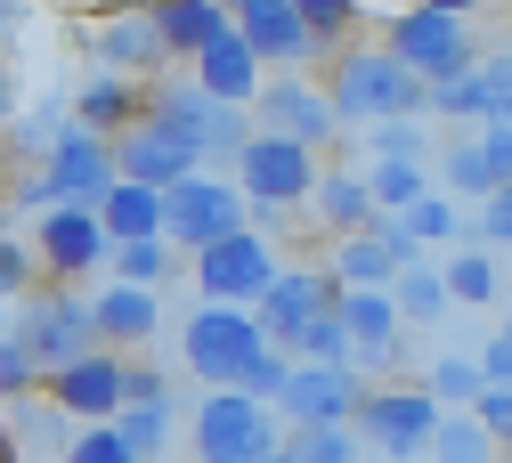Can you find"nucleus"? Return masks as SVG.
Wrapping results in <instances>:
<instances>
[{
	"label": "nucleus",
	"instance_id": "obj_2",
	"mask_svg": "<svg viewBox=\"0 0 512 463\" xmlns=\"http://www.w3.org/2000/svg\"><path fill=\"white\" fill-rule=\"evenodd\" d=\"M179 350H187V374H196L204 390H244V374L261 366V350H277V342H269L261 309H228V301H204L196 317H187Z\"/></svg>",
	"mask_w": 512,
	"mask_h": 463
},
{
	"label": "nucleus",
	"instance_id": "obj_28",
	"mask_svg": "<svg viewBox=\"0 0 512 463\" xmlns=\"http://www.w3.org/2000/svg\"><path fill=\"white\" fill-rule=\"evenodd\" d=\"M447 301H464V309H488L496 293H504V277H496V260L480 252V244H464V252H447Z\"/></svg>",
	"mask_w": 512,
	"mask_h": 463
},
{
	"label": "nucleus",
	"instance_id": "obj_31",
	"mask_svg": "<svg viewBox=\"0 0 512 463\" xmlns=\"http://www.w3.org/2000/svg\"><path fill=\"white\" fill-rule=\"evenodd\" d=\"M366 179H374V204H382V220H407V212L423 204V195H431L423 163H374Z\"/></svg>",
	"mask_w": 512,
	"mask_h": 463
},
{
	"label": "nucleus",
	"instance_id": "obj_58",
	"mask_svg": "<svg viewBox=\"0 0 512 463\" xmlns=\"http://www.w3.org/2000/svg\"><path fill=\"white\" fill-rule=\"evenodd\" d=\"M504 334H512V317H504Z\"/></svg>",
	"mask_w": 512,
	"mask_h": 463
},
{
	"label": "nucleus",
	"instance_id": "obj_54",
	"mask_svg": "<svg viewBox=\"0 0 512 463\" xmlns=\"http://www.w3.org/2000/svg\"><path fill=\"white\" fill-rule=\"evenodd\" d=\"M423 9H447V17H472L480 0H423Z\"/></svg>",
	"mask_w": 512,
	"mask_h": 463
},
{
	"label": "nucleus",
	"instance_id": "obj_19",
	"mask_svg": "<svg viewBox=\"0 0 512 463\" xmlns=\"http://www.w3.org/2000/svg\"><path fill=\"white\" fill-rule=\"evenodd\" d=\"M90 57H98V74H155V65L171 57L163 49V25H155V9H131V17H106L98 33H90Z\"/></svg>",
	"mask_w": 512,
	"mask_h": 463
},
{
	"label": "nucleus",
	"instance_id": "obj_15",
	"mask_svg": "<svg viewBox=\"0 0 512 463\" xmlns=\"http://www.w3.org/2000/svg\"><path fill=\"white\" fill-rule=\"evenodd\" d=\"M334 285H342L334 269H285V277L261 293V325H269V342H277V350H293V342L309 334V325L342 301Z\"/></svg>",
	"mask_w": 512,
	"mask_h": 463
},
{
	"label": "nucleus",
	"instance_id": "obj_21",
	"mask_svg": "<svg viewBox=\"0 0 512 463\" xmlns=\"http://www.w3.org/2000/svg\"><path fill=\"white\" fill-rule=\"evenodd\" d=\"M90 325H98V342L106 350H131V342H155L163 334V301L147 285H106L90 301Z\"/></svg>",
	"mask_w": 512,
	"mask_h": 463
},
{
	"label": "nucleus",
	"instance_id": "obj_39",
	"mask_svg": "<svg viewBox=\"0 0 512 463\" xmlns=\"http://www.w3.org/2000/svg\"><path fill=\"white\" fill-rule=\"evenodd\" d=\"M366 147H374V163H423L431 130H423V122H374V130H366Z\"/></svg>",
	"mask_w": 512,
	"mask_h": 463
},
{
	"label": "nucleus",
	"instance_id": "obj_13",
	"mask_svg": "<svg viewBox=\"0 0 512 463\" xmlns=\"http://www.w3.org/2000/svg\"><path fill=\"white\" fill-rule=\"evenodd\" d=\"M228 25L252 41L261 65H277V74H301V65L317 57V33L301 25L293 0H228Z\"/></svg>",
	"mask_w": 512,
	"mask_h": 463
},
{
	"label": "nucleus",
	"instance_id": "obj_27",
	"mask_svg": "<svg viewBox=\"0 0 512 463\" xmlns=\"http://www.w3.org/2000/svg\"><path fill=\"white\" fill-rule=\"evenodd\" d=\"M74 130H82V122H74V106H57V98H41V106H25V114H17V130H9V139H17V147H25L33 163H49L57 147L74 139Z\"/></svg>",
	"mask_w": 512,
	"mask_h": 463
},
{
	"label": "nucleus",
	"instance_id": "obj_44",
	"mask_svg": "<svg viewBox=\"0 0 512 463\" xmlns=\"http://www.w3.org/2000/svg\"><path fill=\"white\" fill-rule=\"evenodd\" d=\"M49 374H41V358L9 334V342H0V399H25V390H41Z\"/></svg>",
	"mask_w": 512,
	"mask_h": 463
},
{
	"label": "nucleus",
	"instance_id": "obj_23",
	"mask_svg": "<svg viewBox=\"0 0 512 463\" xmlns=\"http://www.w3.org/2000/svg\"><path fill=\"white\" fill-rule=\"evenodd\" d=\"M49 179L66 187V204H106V187L122 179V171H114V139H90V130H74V139L49 155Z\"/></svg>",
	"mask_w": 512,
	"mask_h": 463
},
{
	"label": "nucleus",
	"instance_id": "obj_9",
	"mask_svg": "<svg viewBox=\"0 0 512 463\" xmlns=\"http://www.w3.org/2000/svg\"><path fill=\"white\" fill-rule=\"evenodd\" d=\"M277 277H285V260L269 252L261 228H244V236L196 252V285H204V301H228V309H261V293H269Z\"/></svg>",
	"mask_w": 512,
	"mask_h": 463
},
{
	"label": "nucleus",
	"instance_id": "obj_34",
	"mask_svg": "<svg viewBox=\"0 0 512 463\" xmlns=\"http://www.w3.org/2000/svg\"><path fill=\"white\" fill-rule=\"evenodd\" d=\"M431 463H496V439L480 431V415H447L431 439Z\"/></svg>",
	"mask_w": 512,
	"mask_h": 463
},
{
	"label": "nucleus",
	"instance_id": "obj_7",
	"mask_svg": "<svg viewBox=\"0 0 512 463\" xmlns=\"http://www.w3.org/2000/svg\"><path fill=\"white\" fill-rule=\"evenodd\" d=\"M17 342L41 358V374H66V366H82L90 350H106L98 325H90V301L66 293V285H49V293H33V301L17 309ZM41 390H49V382H41Z\"/></svg>",
	"mask_w": 512,
	"mask_h": 463
},
{
	"label": "nucleus",
	"instance_id": "obj_52",
	"mask_svg": "<svg viewBox=\"0 0 512 463\" xmlns=\"http://www.w3.org/2000/svg\"><path fill=\"white\" fill-rule=\"evenodd\" d=\"M17 114H25L17 106V82H9V65H0V130H17Z\"/></svg>",
	"mask_w": 512,
	"mask_h": 463
},
{
	"label": "nucleus",
	"instance_id": "obj_17",
	"mask_svg": "<svg viewBox=\"0 0 512 463\" xmlns=\"http://www.w3.org/2000/svg\"><path fill=\"white\" fill-rule=\"evenodd\" d=\"M49 407L66 423H114L122 415V350H90L82 366L49 374Z\"/></svg>",
	"mask_w": 512,
	"mask_h": 463
},
{
	"label": "nucleus",
	"instance_id": "obj_55",
	"mask_svg": "<svg viewBox=\"0 0 512 463\" xmlns=\"http://www.w3.org/2000/svg\"><path fill=\"white\" fill-rule=\"evenodd\" d=\"M9 334H17V317H9V301H0V342H9Z\"/></svg>",
	"mask_w": 512,
	"mask_h": 463
},
{
	"label": "nucleus",
	"instance_id": "obj_18",
	"mask_svg": "<svg viewBox=\"0 0 512 463\" xmlns=\"http://www.w3.org/2000/svg\"><path fill=\"white\" fill-rule=\"evenodd\" d=\"M187 74H196V82H204L212 98H228V106H244V114L261 106V90H269V65L252 57V41H244L236 25H228V33H220V41H212V49L196 57V65H187Z\"/></svg>",
	"mask_w": 512,
	"mask_h": 463
},
{
	"label": "nucleus",
	"instance_id": "obj_49",
	"mask_svg": "<svg viewBox=\"0 0 512 463\" xmlns=\"http://www.w3.org/2000/svg\"><path fill=\"white\" fill-rule=\"evenodd\" d=\"M17 204L25 212H57V204H66V187L49 179V163H33V179H17Z\"/></svg>",
	"mask_w": 512,
	"mask_h": 463
},
{
	"label": "nucleus",
	"instance_id": "obj_29",
	"mask_svg": "<svg viewBox=\"0 0 512 463\" xmlns=\"http://www.w3.org/2000/svg\"><path fill=\"white\" fill-rule=\"evenodd\" d=\"M391 301H399V317H407V325H439L447 309H456V301H447V277L431 269V260H423V269H399Z\"/></svg>",
	"mask_w": 512,
	"mask_h": 463
},
{
	"label": "nucleus",
	"instance_id": "obj_14",
	"mask_svg": "<svg viewBox=\"0 0 512 463\" xmlns=\"http://www.w3.org/2000/svg\"><path fill=\"white\" fill-rule=\"evenodd\" d=\"M261 130H277V139H301V147H326L334 130H342V114H334V98H326V82H301V74H269V90H261Z\"/></svg>",
	"mask_w": 512,
	"mask_h": 463
},
{
	"label": "nucleus",
	"instance_id": "obj_25",
	"mask_svg": "<svg viewBox=\"0 0 512 463\" xmlns=\"http://www.w3.org/2000/svg\"><path fill=\"white\" fill-rule=\"evenodd\" d=\"M106 236L114 244H139V236H163V187H139V179H114L106 204H98Z\"/></svg>",
	"mask_w": 512,
	"mask_h": 463
},
{
	"label": "nucleus",
	"instance_id": "obj_57",
	"mask_svg": "<svg viewBox=\"0 0 512 463\" xmlns=\"http://www.w3.org/2000/svg\"><path fill=\"white\" fill-rule=\"evenodd\" d=\"M391 463H431V455H391Z\"/></svg>",
	"mask_w": 512,
	"mask_h": 463
},
{
	"label": "nucleus",
	"instance_id": "obj_30",
	"mask_svg": "<svg viewBox=\"0 0 512 463\" xmlns=\"http://www.w3.org/2000/svg\"><path fill=\"white\" fill-rule=\"evenodd\" d=\"M171 260H179V244L171 236H139V244H114V285H163L171 277Z\"/></svg>",
	"mask_w": 512,
	"mask_h": 463
},
{
	"label": "nucleus",
	"instance_id": "obj_40",
	"mask_svg": "<svg viewBox=\"0 0 512 463\" xmlns=\"http://www.w3.org/2000/svg\"><path fill=\"white\" fill-rule=\"evenodd\" d=\"M57 463H139V455H131V439H122L114 423H82V439H66Z\"/></svg>",
	"mask_w": 512,
	"mask_h": 463
},
{
	"label": "nucleus",
	"instance_id": "obj_8",
	"mask_svg": "<svg viewBox=\"0 0 512 463\" xmlns=\"http://www.w3.org/2000/svg\"><path fill=\"white\" fill-rule=\"evenodd\" d=\"M317 179H326L317 147L277 139V130H252V139H244V155H236V187L252 195V204H277V212L309 204V195H317Z\"/></svg>",
	"mask_w": 512,
	"mask_h": 463
},
{
	"label": "nucleus",
	"instance_id": "obj_42",
	"mask_svg": "<svg viewBox=\"0 0 512 463\" xmlns=\"http://www.w3.org/2000/svg\"><path fill=\"white\" fill-rule=\"evenodd\" d=\"M431 114H447V122H480V130H488V90H480V74L431 90Z\"/></svg>",
	"mask_w": 512,
	"mask_h": 463
},
{
	"label": "nucleus",
	"instance_id": "obj_48",
	"mask_svg": "<svg viewBox=\"0 0 512 463\" xmlns=\"http://www.w3.org/2000/svg\"><path fill=\"white\" fill-rule=\"evenodd\" d=\"M472 415H480V431H488L496 447H512V390H480Z\"/></svg>",
	"mask_w": 512,
	"mask_h": 463
},
{
	"label": "nucleus",
	"instance_id": "obj_10",
	"mask_svg": "<svg viewBox=\"0 0 512 463\" xmlns=\"http://www.w3.org/2000/svg\"><path fill=\"white\" fill-rule=\"evenodd\" d=\"M33 252H41V277L49 285H74V277L98 269V260H114V236H106L98 204H57V212H41Z\"/></svg>",
	"mask_w": 512,
	"mask_h": 463
},
{
	"label": "nucleus",
	"instance_id": "obj_46",
	"mask_svg": "<svg viewBox=\"0 0 512 463\" xmlns=\"http://www.w3.org/2000/svg\"><path fill=\"white\" fill-rule=\"evenodd\" d=\"M480 90H488V122H512V49L480 57Z\"/></svg>",
	"mask_w": 512,
	"mask_h": 463
},
{
	"label": "nucleus",
	"instance_id": "obj_4",
	"mask_svg": "<svg viewBox=\"0 0 512 463\" xmlns=\"http://www.w3.org/2000/svg\"><path fill=\"white\" fill-rule=\"evenodd\" d=\"M382 49H391L415 82H431V90H447V82H464V74H480V57L488 49H472V17H447V9H399L391 25H382Z\"/></svg>",
	"mask_w": 512,
	"mask_h": 463
},
{
	"label": "nucleus",
	"instance_id": "obj_12",
	"mask_svg": "<svg viewBox=\"0 0 512 463\" xmlns=\"http://www.w3.org/2000/svg\"><path fill=\"white\" fill-rule=\"evenodd\" d=\"M358 407H366V374H358V366H293L285 399H277V415H285L293 431L358 423Z\"/></svg>",
	"mask_w": 512,
	"mask_h": 463
},
{
	"label": "nucleus",
	"instance_id": "obj_51",
	"mask_svg": "<svg viewBox=\"0 0 512 463\" xmlns=\"http://www.w3.org/2000/svg\"><path fill=\"white\" fill-rule=\"evenodd\" d=\"M480 147H488V163H496V179L512 187V122H488V130H480Z\"/></svg>",
	"mask_w": 512,
	"mask_h": 463
},
{
	"label": "nucleus",
	"instance_id": "obj_36",
	"mask_svg": "<svg viewBox=\"0 0 512 463\" xmlns=\"http://www.w3.org/2000/svg\"><path fill=\"white\" fill-rule=\"evenodd\" d=\"M301 463H358L366 455V439H358V423H326V431H293L285 439Z\"/></svg>",
	"mask_w": 512,
	"mask_h": 463
},
{
	"label": "nucleus",
	"instance_id": "obj_41",
	"mask_svg": "<svg viewBox=\"0 0 512 463\" xmlns=\"http://www.w3.org/2000/svg\"><path fill=\"white\" fill-rule=\"evenodd\" d=\"M293 9H301V25L317 33V49H334V41L358 25V0H293Z\"/></svg>",
	"mask_w": 512,
	"mask_h": 463
},
{
	"label": "nucleus",
	"instance_id": "obj_32",
	"mask_svg": "<svg viewBox=\"0 0 512 463\" xmlns=\"http://www.w3.org/2000/svg\"><path fill=\"white\" fill-rule=\"evenodd\" d=\"M293 358H301V366H358V334L342 325V309H326V317H317L309 334L293 342Z\"/></svg>",
	"mask_w": 512,
	"mask_h": 463
},
{
	"label": "nucleus",
	"instance_id": "obj_45",
	"mask_svg": "<svg viewBox=\"0 0 512 463\" xmlns=\"http://www.w3.org/2000/svg\"><path fill=\"white\" fill-rule=\"evenodd\" d=\"M33 277H41V252H33V244H9V236H0V301L33 293Z\"/></svg>",
	"mask_w": 512,
	"mask_h": 463
},
{
	"label": "nucleus",
	"instance_id": "obj_50",
	"mask_svg": "<svg viewBox=\"0 0 512 463\" xmlns=\"http://www.w3.org/2000/svg\"><path fill=\"white\" fill-rule=\"evenodd\" d=\"M480 374H488V390H512V334H504V325H496L488 350H480Z\"/></svg>",
	"mask_w": 512,
	"mask_h": 463
},
{
	"label": "nucleus",
	"instance_id": "obj_22",
	"mask_svg": "<svg viewBox=\"0 0 512 463\" xmlns=\"http://www.w3.org/2000/svg\"><path fill=\"white\" fill-rule=\"evenodd\" d=\"M309 212H317V228H326L334 244H342V236H366V228L382 220L366 171H326V179H317V195H309Z\"/></svg>",
	"mask_w": 512,
	"mask_h": 463
},
{
	"label": "nucleus",
	"instance_id": "obj_11",
	"mask_svg": "<svg viewBox=\"0 0 512 463\" xmlns=\"http://www.w3.org/2000/svg\"><path fill=\"white\" fill-rule=\"evenodd\" d=\"M439 423L447 415H439L431 390H366V407H358V439L382 447V463L391 455H431Z\"/></svg>",
	"mask_w": 512,
	"mask_h": 463
},
{
	"label": "nucleus",
	"instance_id": "obj_33",
	"mask_svg": "<svg viewBox=\"0 0 512 463\" xmlns=\"http://www.w3.org/2000/svg\"><path fill=\"white\" fill-rule=\"evenodd\" d=\"M439 179H447V195H480V204H488V195L504 187L480 139H464V147H447V163H439Z\"/></svg>",
	"mask_w": 512,
	"mask_h": 463
},
{
	"label": "nucleus",
	"instance_id": "obj_20",
	"mask_svg": "<svg viewBox=\"0 0 512 463\" xmlns=\"http://www.w3.org/2000/svg\"><path fill=\"white\" fill-rule=\"evenodd\" d=\"M74 122L90 130V139H122V130H139L147 122V82L131 74H90L74 90Z\"/></svg>",
	"mask_w": 512,
	"mask_h": 463
},
{
	"label": "nucleus",
	"instance_id": "obj_6",
	"mask_svg": "<svg viewBox=\"0 0 512 463\" xmlns=\"http://www.w3.org/2000/svg\"><path fill=\"white\" fill-rule=\"evenodd\" d=\"M244 228H252V195H244L236 179L196 171V179H179V187L163 195V236H171L179 252H212V244H228V236H244Z\"/></svg>",
	"mask_w": 512,
	"mask_h": 463
},
{
	"label": "nucleus",
	"instance_id": "obj_5",
	"mask_svg": "<svg viewBox=\"0 0 512 463\" xmlns=\"http://www.w3.org/2000/svg\"><path fill=\"white\" fill-rule=\"evenodd\" d=\"M147 122H163L171 139H187V147H204V163H212V155H228V163H236V155H244V139L261 130L244 106L212 98L196 74H187V82H155V90H147Z\"/></svg>",
	"mask_w": 512,
	"mask_h": 463
},
{
	"label": "nucleus",
	"instance_id": "obj_37",
	"mask_svg": "<svg viewBox=\"0 0 512 463\" xmlns=\"http://www.w3.org/2000/svg\"><path fill=\"white\" fill-rule=\"evenodd\" d=\"M423 390H431V399H447V407H480V390H488V374H480V358H439Z\"/></svg>",
	"mask_w": 512,
	"mask_h": 463
},
{
	"label": "nucleus",
	"instance_id": "obj_3",
	"mask_svg": "<svg viewBox=\"0 0 512 463\" xmlns=\"http://www.w3.org/2000/svg\"><path fill=\"white\" fill-rule=\"evenodd\" d=\"M285 447V415L244 399V390H204V407L187 415V455L196 463H269Z\"/></svg>",
	"mask_w": 512,
	"mask_h": 463
},
{
	"label": "nucleus",
	"instance_id": "obj_53",
	"mask_svg": "<svg viewBox=\"0 0 512 463\" xmlns=\"http://www.w3.org/2000/svg\"><path fill=\"white\" fill-rule=\"evenodd\" d=\"M17 25H25V0H0V49L17 41Z\"/></svg>",
	"mask_w": 512,
	"mask_h": 463
},
{
	"label": "nucleus",
	"instance_id": "obj_43",
	"mask_svg": "<svg viewBox=\"0 0 512 463\" xmlns=\"http://www.w3.org/2000/svg\"><path fill=\"white\" fill-rule=\"evenodd\" d=\"M122 407H171V374L147 358H122Z\"/></svg>",
	"mask_w": 512,
	"mask_h": 463
},
{
	"label": "nucleus",
	"instance_id": "obj_56",
	"mask_svg": "<svg viewBox=\"0 0 512 463\" xmlns=\"http://www.w3.org/2000/svg\"><path fill=\"white\" fill-rule=\"evenodd\" d=\"M269 463H301V455H293V447H277V455H269Z\"/></svg>",
	"mask_w": 512,
	"mask_h": 463
},
{
	"label": "nucleus",
	"instance_id": "obj_38",
	"mask_svg": "<svg viewBox=\"0 0 512 463\" xmlns=\"http://www.w3.org/2000/svg\"><path fill=\"white\" fill-rule=\"evenodd\" d=\"M114 431L131 439V455H139V463H155V455L171 447V407H122V415H114Z\"/></svg>",
	"mask_w": 512,
	"mask_h": 463
},
{
	"label": "nucleus",
	"instance_id": "obj_16",
	"mask_svg": "<svg viewBox=\"0 0 512 463\" xmlns=\"http://www.w3.org/2000/svg\"><path fill=\"white\" fill-rule=\"evenodd\" d=\"M114 171L122 179H139V187H179V179H196L204 171V147H187V139H171L163 122H139V130H122L114 139Z\"/></svg>",
	"mask_w": 512,
	"mask_h": 463
},
{
	"label": "nucleus",
	"instance_id": "obj_35",
	"mask_svg": "<svg viewBox=\"0 0 512 463\" xmlns=\"http://www.w3.org/2000/svg\"><path fill=\"white\" fill-rule=\"evenodd\" d=\"M407 228H415V244L431 252V244H464L472 236V220L456 212V195H423V204L407 212Z\"/></svg>",
	"mask_w": 512,
	"mask_h": 463
},
{
	"label": "nucleus",
	"instance_id": "obj_26",
	"mask_svg": "<svg viewBox=\"0 0 512 463\" xmlns=\"http://www.w3.org/2000/svg\"><path fill=\"white\" fill-rule=\"evenodd\" d=\"M334 277H342V285H374V293H391V285H399V252L382 244V228L342 236V244H334Z\"/></svg>",
	"mask_w": 512,
	"mask_h": 463
},
{
	"label": "nucleus",
	"instance_id": "obj_24",
	"mask_svg": "<svg viewBox=\"0 0 512 463\" xmlns=\"http://www.w3.org/2000/svg\"><path fill=\"white\" fill-rule=\"evenodd\" d=\"M155 25H163V49L196 65L220 33H228V0H155Z\"/></svg>",
	"mask_w": 512,
	"mask_h": 463
},
{
	"label": "nucleus",
	"instance_id": "obj_1",
	"mask_svg": "<svg viewBox=\"0 0 512 463\" xmlns=\"http://www.w3.org/2000/svg\"><path fill=\"white\" fill-rule=\"evenodd\" d=\"M326 98L342 114V130H374V122H423L431 114V82H415L391 49H334L326 65Z\"/></svg>",
	"mask_w": 512,
	"mask_h": 463
},
{
	"label": "nucleus",
	"instance_id": "obj_47",
	"mask_svg": "<svg viewBox=\"0 0 512 463\" xmlns=\"http://www.w3.org/2000/svg\"><path fill=\"white\" fill-rule=\"evenodd\" d=\"M472 236H480V244H512V187H496L488 204H480V220H472Z\"/></svg>",
	"mask_w": 512,
	"mask_h": 463
}]
</instances>
